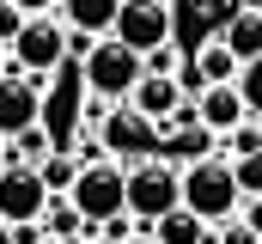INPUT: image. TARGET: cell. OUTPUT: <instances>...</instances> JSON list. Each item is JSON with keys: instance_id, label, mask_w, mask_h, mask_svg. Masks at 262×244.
<instances>
[{"instance_id": "cell-22", "label": "cell", "mask_w": 262, "mask_h": 244, "mask_svg": "<svg viewBox=\"0 0 262 244\" xmlns=\"http://www.w3.org/2000/svg\"><path fill=\"white\" fill-rule=\"evenodd\" d=\"M18 18H25V12H18L12 0H0V49L12 43V31H18Z\"/></svg>"}, {"instance_id": "cell-4", "label": "cell", "mask_w": 262, "mask_h": 244, "mask_svg": "<svg viewBox=\"0 0 262 244\" xmlns=\"http://www.w3.org/2000/svg\"><path fill=\"white\" fill-rule=\"evenodd\" d=\"M122 208H128L140 226H146L152 214L177 208V165H165L159 153H146V159L122 165Z\"/></svg>"}, {"instance_id": "cell-7", "label": "cell", "mask_w": 262, "mask_h": 244, "mask_svg": "<svg viewBox=\"0 0 262 244\" xmlns=\"http://www.w3.org/2000/svg\"><path fill=\"white\" fill-rule=\"evenodd\" d=\"M152 140H159V128L140 116V110H128V104H104V116H98V147L110 153V159H146L152 153Z\"/></svg>"}, {"instance_id": "cell-24", "label": "cell", "mask_w": 262, "mask_h": 244, "mask_svg": "<svg viewBox=\"0 0 262 244\" xmlns=\"http://www.w3.org/2000/svg\"><path fill=\"white\" fill-rule=\"evenodd\" d=\"M0 244H12V226H6V220H0Z\"/></svg>"}, {"instance_id": "cell-10", "label": "cell", "mask_w": 262, "mask_h": 244, "mask_svg": "<svg viewBox=\"0 0 262 244\" xmlns=\"http://www.w3.org/2000/svg\"><path fill=\"white\" fill-rule=\"evenodd\" d=\"M122 104H128V110H140L152 128H165V122L189 104V92L177 86V73H140V79H134V92L122 98Z\"/></svg>"}, {"instance_id": "cell-8", "label": "cell", "mask_w": 262, "mask_h": 244, "mask_svg": "<svg viewBox=\"0 0 262 244\" xmlns=\"http://www.w3.org/2000/svg\"><path fill=\"white\" fill-rule=\"evenodd\" d=\"M43 201H49V189H43V177H37L31 165L0 159V220H6V226L37 220V214H43Z\"/></svg>"}, {"instance_id": "cell-26", "label": "cell", "mask_w": 262, "mask_h": 244, "mask_svg": "<svg viewBox=\"0 0 262 244\" xmlns=\"http://www.w3.org/2000/svg\"><path fill=\"white\" fill-rule=\"evenodd\" d=\"M37 244H67V238H37Z\"/></svg>"}, {"instance_id": "cell-23", "label": "cell", "mask_w": 262, "mask_h": 244, "mask_svg": "<svg viewBox=\"0 0 262 244\" xmlns=\"http://www.w3.org/2000/svg\"><path fill=\"white\" fill-rule=\"evenodd\" d=\"M18 12H55V0H12Z\"/></svg>"}, {"instance_id": "cell-12", "label": "cell", "mask_w": 262, "mask_h": 244, "mask_svg": "<svg viewBox=\"0 0 262 244\" xmlns=\"http://www.w3.org/2000/svg\"><path fill=\"white\" fill-rule=\"evenodd\" d=\"M165 12H171V43H177L183 55H195L201 43L220 31L213 12H207V0H165Z\"/></svg>"}, {"instance_id": "cell-11", "label": "cell", "mask_w": 262, "mask_h": 244, "mask_svg": "<svg viewBox=\"0 0 262 244\" xmlns=\"http://www.w3.org/2000/svg\"><path fill=\"white\" fill-rule=\"evenodd\" d=\"M189 110L207 134H226L232 122L250 110V92H244V79H226V86H201L195 98H189Z\"/></svg>"}, {"instance_id": "cell-15", "label": "cell", "mask_w": 262, "mask_h": 244, "mask_svg": "<svg viewBox=\"0 0 262 244\" xmlns=\"http://www.w3.org/2000/svg\"><path fill=\"white\" fill-rule=\"evenodd\" d=\"M55 18L79 37H104L110 18H116V0H55Z\"/></svg>"}, {"instance_id": "cell-14", "label": "cell", "mask_w": 262, "mask_h": 244, "mask_svg": "<svg viewBox=\"0 0 262 244\" xmlns=\"http://www.w3.org/2000/svg\"><path fill=\"white\" fill-rule=\"evenodd\" d=\"M146 238H152V244H213V226L177 201V208H165V214L146 220Z\"/></svg>"}, {"instance_id": "cell-28", "label": "cell", "mask_w": 262, "mask_h": 244, "mask_svg": "<svg viewBox=\"0 0 262 244\" xmlns=\"http://www.w3.org/2000/svg\"><path fill=\"white\" fill-rule=\"evenodd\" d=\"M256 6H262V0H256Z\"/></svg>"}, {"instance_id": "cell-1", "label": "cell", "mask_w": 262, "mask_h": 244, "mask_svg": "<svg viewBox=\"0 0 262 244\" xmlns=\"http://www.w3.org/2000/svg\"><path fill=\"white\" fill-rule=\"evenodd\" d=\"M177 201L201 214L207 226H220V220H232L238 214V201H244V183L232 171V159H220V153H201L189 165H177Z\"/></svg>"}, {"instance_id": "cell-17", "label": "cell", "mask_w": 262, "mask_h": 244, "mask_svg": "<svg viewBox=\"0 0 262 244\" xmlns=\"http://www.w3.org/2000/svg\"><path fill=\"white\" fill-rule=\"evenodd\" d=\"M226 147V159H262V110H244L226 134H213Z\"/></svg>"}, {"instance_id": "cell-2", "label": "cell", "mask_w": 262, "mask_h": 244, "mask_svg": "<svg viewBox=\"0 0 262 244\" xmlns=\"http://www.w3.org/2000/svg\"><path fill=\"white\" fill-rule=\"evenodd\" d=\"M73 67H79L85 98H98V104H122V98L134 92V79H140V55H134L128 43H116L110 31L92 37V43L73 55Z\"/></svg>"}, {"instance_id": "cell-13", "label": "cell", "mask_w": 262, "mask_h": 244, "mask_svg": "<svg viewBox=\"0 0 262 244\" xmlns=\"http://www.w3.org/2000/svg\"><path fill=\"white\" fill-rule=\"evenodd\" d=\"M220 43L244 61V67H256V61H262V6H256V0H244V6L220 25Z\"/></svg>"}, {"instance_id": "cell-27", "label": "cell", "mask_w": 262, "mask_h": 244, "mask_svg": "<svg viewBox=\"0 0 262 244\" xmlns=\"http://www.w3.org/2000/svg\"><path fill=\"white\" fill-rule=\"evenodd\" d=\"M0 73H6V49H0Z\"/></svg>"}, {"instance_id": "cell-25", "label": "cell", "mask_w": 262, "mask_h": 244, "mask_svg": "<svg viewBox=\"0 0 262 244\" xmlns=\"http://www.w3.org/2000/svg\"><path fill=\"white\" fill-rule=\"evenodd\" d=\"M122 244H152V238H146V232H134V238H122Z\"/></svg>"}, {"instance_id": "cell-3", "label": "cell", "mask_w": 262, "mask_h": 244, "mask_svg": "<svg viewBox=\"0 0 262 244\" xmlns=\"http://www.w3.org/2000/svg\"><path fill=\"white\" fill-rule=\"evenodd\" d=\"M6 61L18 67V73H55L67 61V25L55 12H25L18 18V31H12V43H6Z\"/></svg>"}, {"instance_id": "cell-6", "label": "cell", "mask_w": 262, "mask_h": 244, "mask_svg": "<svg viewBox=\"0 0 262 244\" xmlns=\"http://www.w3.org/2000/svg\"><path fill=\"white\" fill-rule=\"evenodd\" d=\"M110 37H116V43H128L134 55H146V49L171 43V12H165V0H116Z\"/></svg>"}, {"instance_id": "cell-16", "label": "cell", "mask_w": 262, "mask_h": 244, "mask_svg": "<svg viewBox=\"0 0 262 244\" xmlns=\"http://www.w3.org/2000/svg\"><path fill=\"white\" fill-rule=\"evenodd\" d=\"M189 61H195V79H201V86H226V79H244V61L232 55L220 37H207V43H201Z\"/></svg>"}, {"instance_id": "cell-9", "label": "cell", "mask_w": 262, "mask_h": 244, "mask_svg": "<svg viewBox=\"0 0 262 244\" xmlns=\"http://www.w3.org/2000/svg\"><path fill=\"white\" fill-rule=\"evenodd\" d=\"M37 98H43V79L37 73H18L6 61V73H0V140H12L18 128L37 122Z\"/></svg>"}, {"instance_id": "cell-5", "label": "cell", "mask_w": 262, "mask_h": 244, "mask_svg": "<svg viewBox=\"0 0 262 244\" xmlns=\"http://www.w3.org/2000/svg\"><path fill=\"white\" fill-rule=\"evenodd\" d=\"M67 201L79 208V220L85 226H98V220H110V214H122V159H85L79 165V177L67 183Z\"/></svg>"}, {"instance_id": "cell-19", "label": "cell", "mask_w": 262, "mask_h": 244, "mask_svg": "<svg viewBox=\"0 0 262 244\" xmlns=\"http://www.w3.org/2000/svg\"><path fill=\"white\" fill-rule=\"evenodd\" d=\"M37 226H43V238H79V232H85V220H79V208H73L67 195H49V201H43Z\"/></svg>"}, {"instance_id": "cell-18", "label": "cell", "mask_w": 262, "mask_h": 244, "mask_svg": "<svg viewBox=\"0 0 262 244\" xmlns=\"http://www.w3.org/2000/svg\"><path fill=\"white\" fill-rule=\"evenodd\" d=\"M31 171L43 177V189H49V195H67V183L79 177V153H73V147H49Z\"/></svg>"}, {"instance_id": "cell-20", "label": "cell", "mask_w": 262, "mask_h": 244, "mask_svg": "<svg viewBox=\"0 0 262 244\" xmlns=\"http://www.w3.org/2000/svg\"><path fill=\"white\" fill-rule=\"evenodd\" d=\"M49 147H55V140H49V134H43V128H37V122H31V128H18V134H12V159H18V165H37V159H43V153H49Z\"/></svg>"}, {"instance_id": "cell-21", "label": "cell", "mask_w": 262, "mask_h": 244, "mask_svg": "<svg viewBox=\"0 0 262 244\" xmlns=\"http://www.w3.org/2000/svg\"><path fill=\"white\" fill-rule=\"evenodd\" d=\"M238 220H244V226H250V232L262 238V189H256V195L244 189V201H238Z\"/></svg>"}]
</instances>
